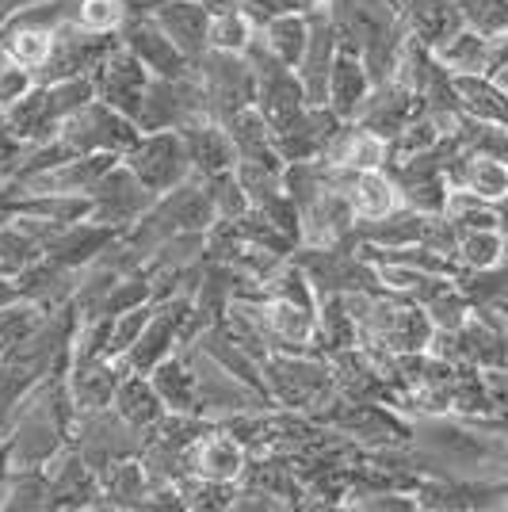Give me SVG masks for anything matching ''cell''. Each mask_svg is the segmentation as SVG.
Segmentation results:
<instances>
[{
  "instance_id": "27",
  "label": "cell",
  "mask_w": 508,
  "mask_h": 512,
  "mask_svg": "<svg viewBox=\"0 0 508 512\" xmlns=\"http://www.w3.org/2000/svg\"><path fill=\"white\" fill-rule=\"evenodd\" d=\"M130 16V0H73V23L96 35H119Z\"/></svg>"
},
{
  "instance_id": "14",
  "label": "cell",
  "mask_w": 508,
  "mask_h": 512,
  "mask_svg": "<svg viewBox=\"0 0 508 512\" xmlns=\"http://www.w3.org/2000/svg\"><path fill=\"white\" fill-rule=\"evenodd\" d=\"M153 20L161 23V31L188 54L191 62L199 54H207L211 12L203 0H153Z\"/></svg>"
},
{
  "instance_id": "13",
  "label": "cell",
  "mask_w": 508,
  "mask_h": 512,
  "mask_svg": "<svg viewBox=\"0 0 508 512\" xmlns=\"http://www.w3.org/2000/svg\"><path fill=\"white\" fill-rule=\"evenodd\" d=\"M264 318H268V337L276 348L287 352H321L318 348V310L291 299H264ZM325 356V352H321Z\"/></svg>"
},
{
  "instance_id": "9",
  "label": "cell",
  "mask_w": 508,
  "mask_h": 512,
  "mask_svg": "<svg viewBox=\"0 0 508 512\" xmlns=\"http://www.w3.org/2000/svg\"><path fill=\"white\" fill-rule=\"evenodd\" d=\"M127 375V363L115 360V356H77L65 371V383H69V398L77 413H92V409H107L119 379Z\"/></svg>"
},
{
  "instance_id": "20",
  "label": "cell",
  "mask_w": 508,
  "mask_h": 512,
  "mask_svg": "<svg viewBox=\"0 0 508 512\" xmlns=\"http://www.w3.org/2000/svg\"><path fill=\"white\" fill-rule=\"evenodd\" d=\"M111 409H115L123 421H130L134 428H142V432H149V428L169 413L165 402H161V394L149 383V375H134V371H127V375L119 379V390H115V398H111Z\"/></svg>"
},
{
  "instance_id": "17",
  "label": "cell",
  "mask_w": 508,
  "mask_h": 512,
  "mask_svg": "<svg viewBox=\"0 0 508 512\" xmlns=\"http://www.w3.org/2000/svg\"><path fill=\"white\" fill-rule=\"evenodd\" d=\"M149 497V474L142 455L119 459L107 470H100V501L96 509H146Z\"/></svg>"
},
{
  "instance_id": "25",
  "label": "cell",
  "mask_w": 508,
  "mask_h": 512,
  "mask_svg": "<svg viewBox=\"0 0 508 512\" xmlns=\"http://www.w3.org/2000/svg\"><path fill=\"white\" fill-rule=\"evenodd\" d=\"M508 253L505 230H459L455 241V264L459 268H493Z\"/></svg>"
},
{
  "instance_id": "8",
  "label": "cell",
  "mask_w": 508,
  "mask_h": 512,
  "mask_svg": "<svg viewBox=\"0 0 508 512\" xmlns=\"http://www.w3.org/2000/svg\"><path fill=\"white\" fill-rule=\"evenodd\" d=\"M245 470H249V448L226 425H211L184 455V474H199L226 486H237Z\"/></svg>"
},
{
  "instance_id": "16",
  "label": "cell",
  "mask_w": 508,
  "mask_h": 512,
  "mask_svg": "<svg viewBox=\"0 0 508 512\" xmlns=\"http://www.w3.org/2000/svg\"><path fill=\"white\" fill-rule=\"evenodd\" d=\"M184 146H188L191 169L195 176H218V172H230L237 165V146H233L230 130L222 123H195V127H184Z\"/></svg>"
},
{
  "instance_id": "10",
  "label": "cell",
  "mask_w": 508,
  "mask_h": 512,
  "mask_svg": "<svg viewBox=\"0 0 508 512\" xmlns=\"http://www.w3.org/2000/svg\"><path fill=\"white\" fill-rule=\"evenodd\" d=\"M417 111H424L421 96L409 85H402L398 77H390V81L371 85V92H367V100H363V107H360V115H356L352 123H363V127H371L375 134H382V138L390 142Z\"/></svg>"
},
{
  "instance_id": "32",
  "label": "cell",
  "mask_w": 508,
  "mask_h": 512,
  "mask_svg": "<svg viewBox=\"0 0 508 512\" xmlns=\"http://www.w3.org/2000/svg\"><path fill=\"white\" fill-rule=\"evenodd\" d=\"M31 85H35V73L0 54V107L16 104Z\"/></svg>"
},
{
  "instance_id": "21",
  "label": "cell",
  "mask_w": 508,
  "mask_h": 512,
  "mask_svg": "<svg viewBox=\"0 0 508 512\" xmlns=\"http://www.w3.org/2000/svg\"><path fill=\"white\" fill-rule=\"evenodd\" d=\"M149 383L161 394V402H165L169 413H191V417H199V386H195V371L188 367L184 352H176L165 363H157L149 371Z\"/></svg>"
},
{
  "instance_id": "11",
  "label": "cell",
  "mask_w": 508,
  "mask_h": 512,
  "mask_svg": "<svg viewBox=\"0 0 508 512\" xmlns=\"http://www.w3.org/2000/svg\"><path fill=\"white\" fill-rule=\"evenodd\" d=\"M325 165H333L340 172H371V169H386L390 161V142L375 134L363 123H340V130L333 134L329 150L321 153Z\"/></svg>"
},
{
  "instance_id": "31",
  "label": "cell",
  "mask_w": 508,
  "mask_h": 512,
  "mask_svg": "<svg viewBox=\"0 0 508 512\" xmlns=\"http://www.w3.org/2000/svg\"><path fill=\"white\" fill-rule=\"evenodd\" d=\"M466 27L482 35H501L508 31V0H455Z\"/></svg>"
},
{
  "instance_id": "19",
  "label": "cell",
  "mask_w": 508,
  "mask_h": 512,
  "mask_svg": "<svg viewBox=\"0 0 508 512\" xmlns=\"http://www.w3.org/2000/svg\"><path fill=\"white\" fill-rule=\"evenodd\" d=\"M256 39L276 54L279 62H287L291 69H298L306 43H310V16L295 8V12H276L264 23H256Z\"/></svg>"
},
{
  "instance_id": "7",
  "label": "cell",
  "mask_w": 508,
  "mask_h": 512,
  "mask_svg": "<svg viewBox=\"0 0 508 512\" xmlns=\"http://www.w3.org/2000/svg\"><path fill=\"white\" fill-rule=\"evenodd\" d=\"M92 88H96V100H104L107 107H115V111H123L130 119H138L149 88V69L130 54L127 46L119 43L100 62V69L92 73Z\"/></svg>"
},
{
  "instance_id": "4",
  "label": "cell",
  "mask_w": 508,
  "mask_h": 512,
  "mask_svg": "<svg viewBox=\"0 0 508 512\" xmlns=\"http://www.w3.org/2000/svg\"><path fill=\"white\" fill-rule=\"evenodd\" d=\"M191 77L203 85L207 104H211L214 123H226L241 107L256 104V81L245 54H226V50H207L191 62Z\"/></svg>"
},
{
  "instance_id": "24",
  "label": "cell",
  "mask_w": 508,
  "mask_h": 512,
  "mask_svg": "<svg viewBox=\"0 0 508 512\" xmlns=\"http://www.w3.org/2000/svg\"><path fill=\"white\" fill-rule=\"evenodd\" d=\"M256 39V20L241 8V4H226L211 12V27H207V50H226V54H245L249 43Z\"/></svg>"
},
{
  "instance_id": "29",
  "label": "cell",
  "mask_w": 508,
  "mask_h": 512,
  "mask_svg": "<svg viewBox=\"0 0 508 512\" xmlns=\"http://www.w3.org/2000/svg\"><path fill=\"white\" fill-rule=\"evenodd\" d=\"M39 256H43V245L27 234L16 218H8V222L0 226V272L16 276V272H23V268H27L31 260H39Z\"/></svg>"
},
{
  "instance_id": "35",
  "label": "cell",
  "mask_w": 508,
  "mask_h": 512,
  "mask_svg": "<svg viewBox=\"0 0 508 512\" xmlns=\"http://www.w3.org/2000/svg\"><path fill=\"white\" fill-rule=\"evenodd\" d=\"M493 207H497V214H501V230H505V234H508V192L501 195V199H497Z\"/></svg>"
},
{
  "instance_id": "33",
  "label": "cell",
  "mask_w": 508,
  "mask_h": 512,
  "mask_svg": "<svg viewBox=\"0 0 508 512\" xmlns=\"http://www.w3.org/2000/svg\"><path fill=\"white\" fill-rule=\"evenodd\" d=\"M20 299V291H16V279L8 276V272H0V306H8V302Z\"/></svg>"
},
{
  "instance_id": "36",
  "label": "cell",
  "mask_w": 508,
  "mask_h": 512,
  "mask_svg": "<svg viewBox=\"0 0 508 512\" xmlns=\"http://www.w3.org/2000/svg\"><path fill=\"white\" fill-rule=\"evenodd\" d=\"M493 81H497V85H501V88H505V92H508V69H505V73H497Z\"/></svg>"
},
{
  "instance_id": "1",
  "label": "cell",
  "mask_w": 508,
  "mask_h": 512,
  "mask_svg": "<svg viewBox=\"0 0 508 512\" xmlns=\"http://www.w3.org/2000/svg\"><path fill=\"white\" fill-rule=\"evenodd\" d=\"M138 134L142 130H138V123L130 115L107 107L104 100H88L73 115H65L62 127H58V134L50 142H58L69 157H88V153H115V157H123L138 142Z\"/></svg>"
},
{
  "instance_id": "15",
  "label": "cell",
  "mask_w": 508,
  "mask_h": 512,
  "mask_svg": "<svg viewBox=\"0 0 508 512\" xmlns=\"http://www.w3.org/2000/svg\"><path fill=\"white\" fill-rule=\"evenodd\" d=\"M371 73H367V65H363L360 54H352V50H337V58H333V69H329V96H325V107L337 115L340 123H352L356 115H360L363 100H367V92H371Z\"/></svg>"
},
{
  "instance_id": "34",
  "label": "cell",
  "mask_w": 508,
  "mask_h": 512,
  "mask_svg": "<svg viewBox=\"0 0 508 512\" xmlns=\"http://www.w3.org/2000/svg\"><path fill=\"white\" fill-rule=\"evenodd\" d=\"M27 4H35V0H0V23L8 20L12 12H20V8H27Z\"/></svg>"
},
{
  "instance_id": "3",
  "label": "cell",
  "mask_w": 508,
  "mask_h": 512,
  "mask_svg": "<svg viewBox=\"0 0 508 512\" xmlns=\"http://www.w3.org/2000/svg\"><path fill=\"white\" fill-rule=\"evenodd\" d=\"M153 195H165L180 184H188L195 169H191L188 146L180 130H146L138 134V142L119 157Z\"/></svg>"
},
{
  "instance_id": "26",
  "label": "cell",
  "mask_w": 508,
  "mask_h": 512,
  "mask_svg": "<svg viewBox=\"0 0 508 512\" xmlns=\"http://www.w3.org/2000/svg\"><path fill=\"white\" fill-rule=\"evenodd\" d=\"M444 214L459 230H501L497 207H493L489 199H482V195L466 192V188H451Z\"/></svg>"
},
{
  "instance_id": "28",
  "label": "cell",
  "mask_w": 508,
  "mask_h": 512,
  "mask_svg": "<svg viewBox=\"0 0 508 512\" xmlns=\"http://www.w3.org/2000/svg\"><path fill=\"white\" fill-rule=\"evenodd\" d=\"M43 318H46V310L39 302L16 299V302H8V306H0V356H4L8 348H16L20 341H27V337L39 329Z\"/></svg>"
},
{
  "instance_id": "5",
  "label": "cell",
  "mask_w": 508,
  "mask_h": 512,
  "mask_svg": "<svg viewBox=\"0 0 508 512\" xmlns=\"http://www.w3.org/2000/svg\"><path fill=\"white\" fill-rule=\"evenodd\" d=\"M153 203H157V195L149 192L146 184H142L123 161H115V165L92 184V192H88V222H100V226H111V230L123 234V230H130Z\"/></svg>"
},
{
  "instance_id": "22",
  "label": "cell",
  "mask_w": 508,
  "mask_h": 512,
  "mask_svg": "<svg viewBox=\"0 0 508 512\" xmlns=\"http://www.w3.org/2000/svg\"><path fill=\"white\" fill-rule=\"evenodd\" d=\"M222 127L230 130L233 146H237V157H279L276 150V130L268 123V115L256 104L241 107L237 115H230ZM283 161V157H279Z\"/></svg>"
},
{
  "instance_id": "2",
  "label": "cell",
  "mask_w": 508,
  "mask_h": 512,
  "mask_svg": "<svg viewBox=\"0 0 508 512\" xmlns=\"http://www.w3.org/2000/svg\"><path fill=\"white\" fill-rule=\"evenodd\" d=\"M260 367H264V386H268L272 406L283 409H302L306 413L333 386V367H329V356H321V352L276 348V352L264 356Z\"/></svg>"
},
{
  "instance_id": "38",
  "label": "cell",
  "mask_w": 508,
  "mask_h": 512,
  "mask_svg": "<svg viewBox=\"0 0 508 512\" xmlns=\"http://www.w3.org/2000/svg\"><path fill=\"white\" fill-rule=\"evenodd\" d=\"M4 188H8V180H4V176H0V195H4Z\"/></svg>"
},
{
  "instance_id": "23",
  "label": "cell",
  "mask_w": 508,
  "mask_h": 512,
  "mask_svg": "<svg viewBox=\"0 0 508 512\" xmlns=\"http://www.w3.org/2000/svg\"><path fill=\"white\" fill-rule=\"evenodd\" d=\"M486 39L482 31H474V27H459V31H451L444 43L432 46V58L444 65L451 77H459V73H486Z\"/></svg>"
},
{
  "instance_id": "12",
  "label": "cell",
  "mask_w": 508,
  "mask_h": 512,
  "mask_svg": "<svg viewBox=\"0 0 508 512\" xmlns=\"http://www.w3.org/2000/svg\"><path fill=\"white\" fill-rule=\"evenodd\" d=\"M16 291L20 299L39 302L43 310H58L65 302H73V291L81 283V268H69L62 260H50V256H39L31 260L23 272H16Z\"/></svg>"
},
{
  "instance_id": "30",
  "label": "cell",
  "mask_w": 508,
  "mask_h": 512,
  "mask_svg": "<svg viewBox=\"0 0 508 512\" xmlns=\"http://www.w3.org/2000/svg\"><path fill=\"white\" fill-rule=\"evenodd\" d=\"M207 192H211V203H214V222H237L241 214L253 207L249 195L241 192L233 169L218 172V176H207Z\"/></svg>"
},
{
  "instance_id": "37",
  "label": "cell",
  "mask_w": 508,
  "mask_h": 512,
  "mask_svg": "<svg viewBox=\"0 0 508 512\" xmlns=\"http://www.w3.org/2000/svg\"><path fill=\"white\" fill-rule=\"evenodd\" d=\"M298 4H302V8H318L321 0H298Z\"/></svg>"
},
{
  "instance_id": "6",
  "label": "cell",
  "mask_w": 508,
  "mask_h": 512,
  "mask_svg": "<svg viewBox=\"0 0 508 512\" xmlns=\"http://www.w3.org/2000/svg\"><path fill=\"white\" fill-rule=\"evenodd\" d=\"M302 222H298V249H333L340 241L356 234L360 218L352 211L344 188H325L310 203L298 207Z\"/></svg>"
},
{
  "instance_id": "18",
  "label": "cell",
  "mask_w": 508,
  "mask_h": 512,
  "mask_svg": "<svg viewBox=\"0 0 508 512\" xmlns=\"http://www.w3.org/2000/svg\"><path fill=\"white\" fill-rule=\"evenodd\" d=\"M455 96L466 119H478L489 127H508V92L486 73H459Z\"/></svg>"
}]
</instances>
